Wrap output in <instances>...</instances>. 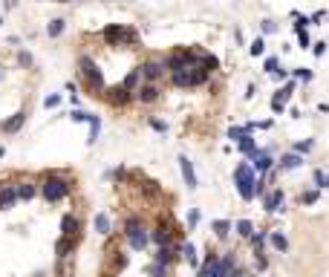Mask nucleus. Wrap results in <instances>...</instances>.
Wrapping results in <instances>:
<instances>
[{"label":"nucleus","instance_id":"obj_1","mask_svg":"<svg viewBox=\"0 0 329 277\" xmlns=\"http://www.w3.org/2000/svg\"><path fill=\"white\" fill-rule=\"evenodd\" d=\"M234 185L237 191H240V196L246 199V202H251L254 196H257V173H254V168L251 165H237L234 168Z\"/></svg>","mask_w":329,"mask_h":277},{"label":"nucleus","instance_id":"obj_2","mask_svg":"<svg viewBox=\"0 0 329 277\" xmlns=\"http://www.w3.org/2000/svg\"><path fill=\"white\" fill-rule=\"evenodd\" d=\"M41 194H44L47 202H58V199H64V196L72 194V182H67V179L58 176V173H49L44 188H41Z\"/></svg>","mask_w":329,"mask_h":277},{"label":"nucleus","instance_id":"obj_3","mask_svg":"<svg viewBox=\"0 0 329 277\" xmlns=\"http://www.w3.org/2000/svg\"><path fill=\"white\" fill-rule=\"evenodd\" d=\"M78 67H81V75L87 78L90 90H95V92H101V90H104V72L98 69V64H95L93 58H87V55H84L81 61H78Z\"/></svg>","mask_w":329,"mask_h":277},{"label":"nucleus","instance_id":"obj_4","mask_svg":"<svg viewBox=\"0 0 329 277\" xmlns=\"http://www.w3.org/2000/svg\"><path fill=\"white\" fill-rule=\"evenodd\" d=\"M104 41L110 46H118L121 41H124V44H133V41H136V32H133V29H124V26H118V23H110V26L104 29Z\"/></svg>","mask_w":329,"mask_h":277},{"label":"nucleus","instance_id":"obj_5","mask_svg":"<svg viewBox=\"0 0 329 277\" xmlns=\"http://www.w3.org/2000/svg\"><path fill=\"white\" fill-rule=\"evenodd\" d=\"M283 202H286V194H283L280 188H274V191H269V194H263V208H266L269 214L283 211Z\"/></svg>","mask_w":329,"mask_h":277},{"label":"nucleus","instance_id":"obj_6","mask_svg":"<svg viewBox=\"0 0 329 277\" xmlns=\"http://www.w3.org/2000/svg\"><path fill=\"white\" fill-rule=\"evenodd\" d=\"M179 171H182V179L188 185V191H197L200 182H197V173H194V162L188 156H179Z\"/></svg>","mask_w":329,"mask_h":277},{"label":"nucleus","instance_id":"obj_7","mask_svg":"<svg viewBox=\"0 0 329 277\" xmlns=\"http://www.w3.org/2000/svg\"><path fill=\"white\" fill-rule=\"evenodd\" d=\"M164 75V61H144L141 64V78H147L153 84V81H159Z\"/></svg>","mask_w":329,"mask_h":277},{"label":"nucleus","instance_id":"obj_8","mask_svg":"<svg viewBox=\"0 0 329 277\" xmlns=\"http://www.w3.org/2000/svg\"><path fill=\"white\" fill-rule=\"evenodd\" d=\"M15 202H18V185H6V188H0V211L12 208Z\"/></svg>","mask_w":329,"mask_h":277},{"label":"nucleus","instance_id":"obj_9","mask_svg":"<svg viewBox=\"0 0 329 277\" xmlns=\"http://www.w3.org/2000/svg\"><path fill=\"white\" fill-rule=\"evenodd\" d=\"M136 98H139L141 104H153L159 98V87H156V84H141L139 90H136Z\"/></svg>","mask_w":329,"mask_h":277},{"label":"nucleus","instance_id":"obj_10","mask_svg":"<svg viewBox=\"0 0 329 277\" xmlns=\"http://www.w3.org/2000/svg\"><path fill=\"white\" fill-rule=\"evenodd\" d=\"M271 165H274V159L269 156V150H257V156H254V173H260V176H263V173L269 171Z\"/></svg>","mask_w":329,"mask_h":277},{"label":"nucleus","instance_id":"obj_11","mask_svg":"<svg viewBox=\"0 0 329 277\" xmlns=\"http://www.w3.org/2000/svg\"><path fill=\"white\" fill-rule=\"evenodd\" d=\"M300 165H303V156H300V153H286V156H280V162H277L280 171H294V168H300Z\"/></svg>","mask_w":329,"mask_h":277},{"label":"nucleus","instance_id":"obj_12","mask_svg":"<svg viewBox=\"0 0 329 277\" xmlns=\"http://www.w3.org/2000/svg\"><path fill=\"white\" fill-rule=\"evenodd\" d=\"M24 121H26V113H15L9 121H3V133H18L24 127Z\"/></svg>","mask_w":329,"mask_h":277},{"label":"nucleus","instance_id":"obj_13","mask_svg":"<svg viewBox=\"0 0 329 277\" xmlns=\"http://www.w3.org/2000/svg\"><path fill=\"white\" fill-rule=\"evenodd\" d=\"M130 248L133 251H144V245H147V234H144V228H139L136 234H130Z\"/></svg>","mask_w":329,"mask_h":277},{"label":"nucleus","instance_id":"obj_14","mask_svg":"<svg viewBox=\"0 0 329 277\" xmlns=\"http://www.w3.org/2000/svg\"><path fill=\"white\" fill-rule=\"evenodd\" d=\"M75 231H78V219L72 217V214H67V217L61 219V234L64 237H75Z\"/></svg>","mask_w":329,"mask_h":277},{"label":"nucleus","instance_id":"obj_15","mask_svg":"<svg viewBox=\"0 0 329 277\" xmlns=\"http://www.w3.org/2000/svg\"><path fill=\"white\" fill-rule=\"evenodd\" d=\"M64 26H67V21H64V18H55V21L47 23V35L49 38H61V35H64Z\"/></svg>","mask_w":329,"mask_h":277},{"label":"nucleus","instance_id":"obj_16","mask_svg":"<svg viewBox=\"0 0 329 277\" xmlns=\"http://www.w3.org/2000/svg\"><path fill=\"white\" fill-rule=\"evenodd\" d=\"M139 78H141V67H136V69H133V72L127 75V78H124V84H121V87H124L127 92L139 90Z\"/></svg>","mask_w":329,"mask_h":277},{"label":"nucleus","instance_id":"obj_17","mask_svg":"<svg viewBox=\"0 0 329 277\" xmlns=\"http://www.w3.org/2000/svg\"><path fill=\"white\" fill-rule=\"evenodd\" d=\"M55 251H58L61 260H64V257H70V251H72V237H64V234H61V240L55 242Z\"/></svg>","mask_w":329,"mask_h":277},{"label":"nucleus","instance_id":"obj_18","mask_svg":"<svg viewBox=\"0 0 329 277\" xmlns=\"http://www.w3.org/2000/svg\"><path fill=\"white\" fill-rule=\"evenodd\" d=\"M240 150H243L246 156H251V159H254V156H257V138H254V136H246L243 142H240Z\"/></svg>","mask_w":329,"mask_h":277},{"label":"nucleus","instance_id":"obj_19","mask_svg":"<svg viewBox=\"0 0 329 277\" xmlns=\"http://www.w3.org/2000/svg\"><path fill=\"white\" fill-rule=\"evenodd\" d=\"M35 194H38V191H35V185H32V182H21V185H18V199H26V202H29Z\"/></svg>","mask_w":329,"mask_h":277},{"label":"nucleus","instance_id":"obj_20","mask_svg":"<svg viewBox=\"0 0 329 277\" xmlns=\"http://www.w3.org/2000/svg\"><path fill=\"white\" fill-rule=\"evenodd\" d=\"M231 228H234V225H231L228 219H217V222H214V234H217L220 240H225V237H228V231H231Z\"/></svg>","mask_w":329,"mask_h":277},{"label":"nucleus","instance_id":"obj_21","mask_svg":"<svg viewBox=\"0 0 329 277\" xmlns=\"http://www.w3.org/2000/svg\"><path fill=\"white\" fill-rule=\"evenodd\" d=\"M191 69H194V67L174 72V84H177V87H191Z\"/></svg>","mask_w":329,"mask_h":277},{"label":"nucleus","instance_id":"obj_22","mask_svg":"<svg viewBox=\"0 0 329 277\" xmlns=\"http://www.w3.org/2000/svg\"><path fill=\"white\" fill-rule=\"evenodd\" d=\"M269 240H271V245H274L277 251H286V248H289V240L283 237L280 231H271V234H269Z\"/></svg>","mask_w":329,"mask_h":277},{"label":"nucleus","instance_id":"obj_23","mask_svg":"<svg viewBox=\"0 0 329 277\" xmlns=\"http://www.w3.org/2000/svg\"><path fill=\"white\" fill-rule=\"evenodd\" d=\"M153 242H156L159 248H164V245H171V231H164V228H156V231H153Z\"/></svg>","mask_w":329,"mask_h":277},{"label":"nucleus","instance_id":"obj_24","mask_svg":"<svg viewBox=\"0 0 329 277\" xmlns=\"http://www.w3.org/2000/svg\"><path fill=\"white\" fill-rule=\"evenodd\" d=\"M95 231H98V234H110V217H107L104 211L95 214Z\"/></svg>","mask_w":329,"mask_h":277},{"label":"nucleus","instance_id":"obj_25","mask_svg":"<svg viewBox=\"0 0 329 277\" xmlns=\"http://www.w3.org/2000/svg\"><path fill=\"white\" fill-rule=\"evenodd\" d=\"M98 130H101V118H98V115H93V118H90V138H87V145H95Z\"/></svg>","mask_w":329,"mask_h":277},{"label":"nucleus","instance_id":"obj_26","mask_svg":"<svg viewBox=\"0 0 329 277\" xmlns=\"http://www.w3.org/2000/svg\"><path fill=\"white\" fill-rule=\"evenodd\" d=\"M312 179H315V188H317V191H323V188H329V173H323V171H315V173H312Z\"/></svg>","mask_w":329,"mask_h":277},{"label":"nucleus","instance_id":"obj_27","mask_svg":"<svg viewBox=\"0 0 329 277\" xmlns=\"http://www.w3.org/2000/svg\"><path fill=\"white\" fill-rule=\"evenodd\" d=\"M139 228H141V219H139V217H127V222H124V237L136 234Z\"/></svg>","mask_w":329,"mask_h":277},{"label":"nucleus","instance_id":"obj_28","mask_svg":"<svg viewBox=\"0 0 329 277\" xmlns=\"http://www.w3.org/2000/svg\"><path fill=\"white\" fill-rule=\"evenodd\" d=\"M228 136H231L237 145H240L246 136H251V130H248V127H231V130H228Z\"/></svg>","mask_w":329,"mask_h":277},{"label":"nucleus","instance_id":"obj_29","mask_svg":"<svg viewBox=\"0 0 329 277\" xmlns=\"http://www.w3.org/2000/svg\"><path fill=\"white\" fill-rule=\"evenodd\" d=\"M234 228H237V234H240V237H251V234H254V225H251L248 219H240Z\"/></svg>","mask_w":329,"mask_h":277},{"label":"nucleus","instance_id":"obj_30","mask_svg":"<svg viewBox=\"0 0 329 277\" xmlns=\"http://www.w3.org/2000/svg\"><path fill=\"white\" fill-rule=\"evenodd\" d=\"M110 98H113V104H127L130 92L124 90V87H116V90H113V95H110Z\"/></svg>","mask_w":329,"mask_h":277},{"label":"nucleus","instance_id":"obj_31","mask_svg":"<svg viewBox=\"0 0 329 277\" xmlns=\"http://www.w3.org/2000/svg\"><path fill=\"white\" fill-rule=\"evenodd\" d=\"M248 240H251V245H254V251H260V248H263V242H266V231H254Z\"/></svg>","mask_w":329,"mask_h":277},{"label":"nucleus","instance_id":"obj_32","mask_svg":"<svg viewBox=\"0 0 329 277\" xmlns=\"http://www.w3.org/2000/svg\"><path fill=\"white\" fill-rule=\"evenodd\" d=\"M248 52L257 58V55H263L266 52V44H263V38H257V41H251V46H248Z\"/></svg>","mask_w":329,"mask_h":277},{"label":"nucleus","instance_id":"obj_33","mask_svg":"<svg viewBox=\"0 0 329 277\" xmlns=\"http://www.w3.org/2000/svg\"><path fill=\"white\" fill-rule=\"evenodd\" d=\"M312 148H315V142H312V138H306V142H297V145H294V153H300V156H303V153H309Z\"/></svg>","mask_w":329,"mask_h":277},{"label":"nucleus","instance_id":"obj_34","mask_svg":"<svg viewBox=\"0 0 329 277\" xmlns=\"http://www.w3.org/2000/svg\"><path fill=\"white\" fill-rule=\"evenodd\" d=\"M300 202H303V205H315L317 202V191H303V194H300Z\"/></svg>","mask_w":329,"mask_h":277},{"label":"nucleus","instance_id":"obj_35","mask_svg":"<svg viewBox=\"0 0 329 277\" xmlns=\"http://www.w3.org/2000/svg\"><path fill=\"white\" fill-rule=\"evenodd\" d=\"M254 265H257V271H266V268H269V260L263 257V251H254Z\"/></svg>","mask_w":329,"mask_h":277},{"label":"nucleus","instance_id":"obj_36","mask_svg":"<svg viewBox=\"0 0 329 277\" xmlns=\"http://www.w3.org/2000/svg\"><path fill=\"white\" fill-rule=\"evenodd\" d=\"M168 274V265H162V263H156L153 260V265H150V277H164Z\"/></svg>","mask_w":329,"mask_h":277},{"label":"nucleus","instance_id":"obj_37","mask_svg":"<svg viewBox=\"0 0 329 277\" xmlns=\"http://www.w3.org/2000/svg\"><path fill=\"white\" fill-rule=\"evenodd\" d=\"M70 118H72V121H87V124H90V118H93V115H90V113H84V110H72Z\"/></svg>","mask_w":329,"mask_h":277},{"label":"nucleus","instance_id":"obj_38","mask_svg":"<svg viewBox=\"0 0 329 277\" xmlns=\"http://www.w3.org/2000/svg\"><path fill=\"white\" fill-rule=\"evenodd\" d=\"M182 254L188 257V263H191V265H197V248H194L191 242H188V245H185V248H182Z\"/></svg>","mask_w":329,"mask_h":277},{"label":"nucleus","instance_id":"obj_39","mask_svg":"<svg viewBox=\"0 0 329 277\" xmlns=\"http://www.w3.org/2000/svg\"><path fill=\"white\" fill-rule=\"evenodd\" d=\"M283 110H286V104H283L280 98H277V95H274V98H271V113H277V115H280Z\"/></svg>","mask_w":329,"mask_h":277},{"label":"nucleus","instance_id":"obj_40","mask_svg":"<svg viewBox=\"0 0 329 277\" xmlns=\"http://www.w3.org/2000/svg\"><path fill=\"white\" fill-rule=\"evenodd\" d=\"M292 90H294V84H286V87H283V90L277 92V98H280V101L286 104V98H289V95H292Z\"/></svg>","mask_w":329,"mask_h":277},{"label":"nucleus","instance_id":"obj_41","mask_svg":"<svg viewBox=\"0 0 329 277\" xmlns=\"http://www.w3.org/2000/svg\"><path fill=\"white\" fill-rule=\"evenodd\" d=\"M58 104H61V95H47V98H44V107H47V110L49 107H58Z\"/></svg>","mask_w":329,"mask_h":277},{"label":"nucleus","instance_id":"obj_42","mask_svg":"<svg viewBox=\"0 0 329 277\" xmlns=\"http://www.w3.org/2000/svg\"><path fill=\"white\" fill-rule=\"evenodd\" d=\"M294 78H300L306 84V81H312V72L309 69H294Z\"/></svg>","mask_w":329,"mask_h":277},{"label":"nucleus","instance_id":"obj_43","mask_svg":"<svg viewBox=\"0 0 329 277\" xmlns=\"http://www.w3.org/2000/svg\"><path fill=\"white\" fill-rule=\"evenodd\" d=\"M266 72H269V75L277 72V58H266Z\"/></svg>","mask_w":329,"mask_h":277},{"label":"nucleus","instance_id":"obj_44","mask_svg":"<svg viewBox=\"0 0 329 277\" xmlns=\"http://www.w3.org/2000/svg\"><path fill=\"white\" fill-rule=\"evenodd\" d=\"M260 29H263V32H266V35L277 32V26H274V21H263V23H260Z\"/></svg>","mask_w":329,"mask_h":277},{"label":"nucleus","instance_id":"obj_45","mask_svg":"<svg viewBox=\"0 0 329 277\" xmlns=\"http://www.w3.org/2000/svg\"><path fill=\"white\" fill-rule=\"evenodd\" d=\"M150 127L156 130V133H164V130H168V124H164V121H159V118H150Z\"/></svg>","mask_w":329,"mask_h":277},{"label":"nucleus","instance_id":"obj_46","mask_svg":"<svg viewBox=\"0 0 329 277\" xmlns=\"http://www.w3.org/2000/svg\"><path fill=\"white\" fill-rule=\"evenodd\" d=\"M18 61H21V67H29V64H32V55H29V52H18Z\"/></svg>","mask_w":329,"mask_h":277},{"label":"nucleus","instance_id":"obj_47","mask_svg":"<svg viewBox=\"0 0 329 277\" xmlns=\"http://www.w3.org/2000/svg\"><path fill=\"white\" fill-rule=\"evenodd\" d=\"M188 222H191V228H194V225L200 222V211H197V208H194V211H191V214H188Z\"/></svg>","mask_w":329,"mask_h":277},{"label":"nucleus","instance_id":"obj_48","mask_svg":"<svg viewBox=\"0 0 329 277\" xmlns=\"http://www.w3.org/2000/svg\"><path fill=\"white\" fill-rule=\"evenodd\" d=\"M312 52H315V55L320 58L323 52H326V44H323V41H320V44H315V49H312Z\"/></svg>","mask_w":329,"mask_h":277},{"label":"nucleus","instance_id":"obj_49","mask_svg":"<svg viewBox=\"0 0 329 277\" xmlns=\"http://www.w3.org/2000/svg\"><path fill=\"white\" fill-rule=\"evenodd\" d=\"M297 41H300V46L306 49V46H309V35H306V32H300V35H297Z\"/></svg>","mask_w":329,"mask_h":277},{"label":"nucleus","instance_id":"obj_50","mask_svg":"<svg viewBox=\"0 0 329 277\" xmlns=\"http://www.w3.org/2000/svg\"><path fill=\"white\" fill-rule=\"evenodd\" d=\"M323 18H326V12L320 9V12H315V15H312V23H317V21H323Z\"/></svg>","mask_w":329,"mask_h":277},{"label":"nucleus","instance_id":"obj_51","mask_svg":"<svg viewBox=\"0 0 329 277\" xmlns=\"http://www.w3.org/2000/svg\"><path fill=\"white\" fill-rule=\"evenodd\" d=\"M0 81H3V67H0Z\"/></svg>","mask_w":329,"mask_h":277},{"label":"nucleus","instance_id":"obj_52","mask_svg":"<svg viewBox=\"0 0 329 277\" xmlns=\"http://www.w3.org/2000/svg\"><path fill=\"white\" fill-rule=\"evenodd\" d=\"M58 3H70V0H58Z\"/></svg>","mask_w":329,"mask_h":277},{"label":"nucleus","instance_id":"obj_53","mask_svg":"<svg viewBox=\"0 0 329 277\" xmlns=\"http://www.w3.org/2000/svg\"><path fill=\"white\" fill-rule=\"evenodd\" d=\"M101 277H113V274H101Z\"/></svg>","mask_w":329,"mask_h":277},{"label":"nucleus","instance_id":"obj_54","mask_svg":"<svg viewBox=\"0 0 329 277\" xmlns=\"http://www.w3.org/2000/svg\"><path fill=\"white\" fill-rule=\"evenodd\" d=\"M231 277H243V274H231Z\"/></svg>","mask_w":329,"mask_h":277},{"label":"nucleus","instance_id":"obj_55","mask_svg":"<svg viewBox=\"0 0 329 277\" xmlns=\"http://www.w3.org/2000/svg\"><path fill=\"white\" fill-rule=\"evenodd\" d=\"M0 23H3V18H0Z\"/></svg>","mask_w":329,"mask_h":277}]
</instances>
